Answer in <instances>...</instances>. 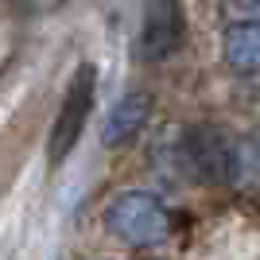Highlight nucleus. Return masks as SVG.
Masks as SVG:
<instances>
[{
    "label": "nucleus",
    "mask_w": 260,
    "mask_h": 260,
    "mask_svg": "<svg viewBox=\"0 0 260 260\" xmlns=\"http://www.w3.org/2000/svg\"><path fill=\"white\" fill-rule=\"evenodd\" d=\"M186 20H183V4L179 0H148L144 4V23H140V39H136V54L144 62H163L175 47L183 43Z\"/></svg>",
    "instance_id": "4"
},
{
    "label": "nucleus",
    "mask_w": 260,
    "mask_h": 260,
    "mask_svg": "<svg viewBox=\"0 0 260 260\" xmlns=\"http://www.w3.org/2000/svg\"><path fill=\"white\" fill-rule=\"evenodd\" d=\"M148 117H152V98L140 93V89L124 93L117 105L109 109L105 124H101V144L105 148H124L128 140H136V132L148 124Z\"/></svg>",
    "instance_id": "5"
},
{
    "label": "nucleus",
    "mask_w": 260,
    "mask_h": 260,
    "mask_svg": "<svg viewBox=\"0 0 260 260\" xmlns=\"http://www.w3.org/2000/svg\"><path fill=\"white\" fill-rule=\"evenodd\" d=\"M252 4H256V8H260V0H252Z\"/></svg>",
    "instance_id": "7"
},
{
    "label": "nucleus",
    "mask_w": 260,
    "mask_h": 260,
    "mask_svg": "<svg viewBox=\"0 0 260 260\" xmlns=\"http://www.w3.org/2000/svg\"><path fill=\"white\" fill-rule=\"evenodd\" d=\"M93 89H98V70L89 62H82L62 93V105H58V113L51 120V132H47V163L51 167H58L78 148L82 128H86L89 113H93Z\"/></svg>",
    "instance_id": "2"
},
{
    "label": "nucleus",
    "mask_w": 260,
    "mask_h": 260,
    "mask_svg": "<svg viewBox=\"0 0 260 260\" xmlns=\"http://www.w3.org/2000/svg\"><path fill=\"white\" fill-rule=\"evenodd\" d=\"M105 225L132 249H155L171 237V214L152 190H120L105 210Z\"/></svg>",
    "instance_id": "1"
},
{
    "label": "nucleus",
    "mask_w": 260,
    "mask_h": 260,
    "mask_svg": "<svg viewBox=\"0 0 260 260\" xmlns=\"http://www.w3.org/2000/svg\"><path fill=\"white\" fill-rule=\"evenodd\" d=\"M221 58L237 74H260V20L229 23L221 35Z\"/></svg>",
    "instance_id": "6"
},
{
    "label": "nucleus",
    "mask_w": 260,
    "mask_h": 260,
    "mask_svg": "<svg viewBox=\"0 0 260 260\" xmlns=\"http://www.w3.org/2000/svg\"><path fill=\"white\" fill-rule=\"evenodd\" d=\"M233 159H237V140H229L221 128H186L179 136V163L186 175L202 183H225L233 179Z\"/></svg>",
    "instance_id": "3"
}]
</instances>
